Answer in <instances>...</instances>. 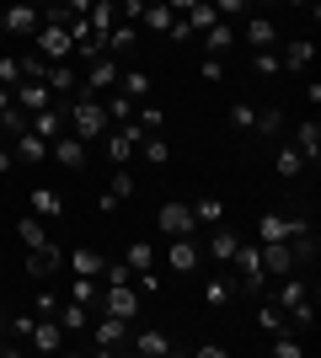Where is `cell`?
Segmentation results:
<instances>
[{"label":"cell","mask_w":321,"mask_h":358,"mask_svg":"<svg viewBox=\"0 0 321 358\" xmlns=\"http://www.w3.org/2000/svg\"><path fill=\"white\" fill-rule=\"evenodd\" d=\"M134 38H139V22H113V32H107V54L134 48Z\"/></svg>","instance_id":"d6a6232c"},{"label":"cell","mask_w":321,"mask_h":358,"mask_svg":"<svg viewBox=\"0 0 321 358\" xmlns=\"http://www.w3.org/2000/svg\"><path fill=\"white\" fill-rule=\"evenodd\" d=\"M187 209H193V220H199L204 230H209V224H225V203H220V198H199V203H187Z\"/></svg>","instance_id":"836d02e7"},{"label":"cell","mask_w":321,"mask_h":358,"mask_svg":"<svg viewBox=\"0 0 321 358\" xmlns=\"http://www.w3.org/2000/svg\"><path fill=\"white\" fill-rule=\"evenodd\" d=\"M11 102L22 107V113H38V107L59 102V96H54V91H48L43 80H16V86H11Z\"/></svg>","instance_id":"e0dca14e"},{"label":"cell","mask_w":321,"mask_h":358,"mask_svg":"<svg viewBox=\"0 0 321 358\" xmlns=\"http://www.w3.org/2000/svg\"><path fill=\"white\" fill-rule=\"evenodd\" d=\"M252 70L273 80V75H284V64H278V54H273V48H257V54H252Z\"/></svg>","instance_id":"f6af8a7d"},{"label":"cell","mask_w":321,"mask_h":358,"mask_svg":"<svg viewBox=\"0 0 321 358\" xmlns=\"http://www.w3.org/2000/svg\"><path fill=\"white\" fill-rule=\"evenodd\" d=\"M0 54H6V27H0Z\"/></svg>","instance_id":"94428289"},{"label":"cell","mask_w":321,"mask_h":358,"mask_svg":"<svg viewBox=\"0 0 321 358\" xmlns=\"http://www.w3.org/2000/svg\"><path fill=\"white\" fill-rule=\"evenodd\" d=\"M311 59H316V43H311V38H294V43H284V54H278V64L290 75H306Z\"/></svg>","instance_id":"ffe728a7"},{"label":"cell","mask_w":321,"mask_h":358,"mask_svg":"<svg viewBox=\"0 0 321 358\" xmlns=\"http://www.w3.org/2000/svg\"><path fill=\"white\" fill-rule=\"evenodd\" d=\"M54 321H59L64 331H80L86 321H92V305H80V299H59V310H54Z\"/></svg>","instance_id":"4316f807"},{"label":"cell","mask_w":321,"mask_h":358,"mask_svg":"<svg viewBox=\"0 0 321 358\" xmlns=\"http://www.w3.org/2000/svg\"><path fill=\"white\" fill-rule=\"evenodd\" d=\"M27 123H32V113H22V107L11 102V107H6V113H0V134H11V139H16V134H22V129H27Z\"/></svg>","instance_id":"74e56055"},{"label":"cell","mask_w":321,"mask_h":358,"mask_svg":"<svg viewBox=\"0 0 321 358\" xmlns=\"http://www.w3.org/2000/svg\"><path fill=\"white\" fill-rule=\"evenodd\" d=\"M64 118H70V134L76 139H86V145H97V139L113 129V118H107V107H102V96H80L76 91V102L64 107Z\"/></svg>","instance_id":"6da1fadb"},{"label":"cell","mask_w":321,"mask_h":358,"mask_svg":"<svg viewBox=\"0 0 321 358\" xmlns=\"http://www.w3.org/2000/svg\"><path fill=\"white\" fill-rule=\"evenodd\" d=\"M59 268H64V252L54 246V241H43V246H32V252H27V273L38 278V284L59 278Z\"/></svg>","instance_id":"30bf717a"},{"label":"cell","mask_w":321,"mask_h":358,"mask_svg":"<svg viewBox=\"0 0 321 358\" xmlns=\"http://www.w3.org/2000/svg\"><path fill=\"white\" fill-rule=\"evenodd\" d=\"M155 230H161V236H193V230H199V220H193V209H187V203H161V214H155Z\"/></svg>","instance_id":"9c48e42d"},{"label":"cell","mask_w":321,"mask_h":358,"mask_svg":"<svg viewBox=\"0 0 321 358\" xmlns=\"http://www.w3.org/2000/svg\"><path fill=\"white\" fill-rule=\"evenodd\" d=\"M199 43H204V54H209V59H225L230 48H236V22H225V16H220L209 32H199Z\"/></svg>","instance_id":"9a60e30c"},{"label":"cell","mask_w":321,"mask_h":358,"mask_svg":"<svg viewBox=\"0 0 321 358\" xmlns=\"http://www.w3.org/2000/svg\"><path fill=\"white\" fill-rule=\"evenodd\" d=\"M70 48H76V43H70V32L54 27V22H43V27L32 32V54L48 59V64H64V59H70Z\"/></svg>","instance_id":"3957f363"},{"label":"cell","mask_w":321,"mask_h":358,"mask_svg":"<svg viewBox=\"0 0 321 358\" xmlns=\"http://www.w3.org/2000/svg\"><path fill=\"white\" fill-rule=\"evenodd\" d=\"M257 257H262V273H268V278L300 273V262H294V252H290V241H257Z\"/></svg>","instance_id":"52a82bcc"},{"label":"cell","mask_w":321,"mask_h":358,"mask_svg":"<svg viewBox=\"0 0 321 358\" xmlns=\"http://www.w3.org/2000/svg\"><path fill=\"white\" fill-rule=\"evenodd\" d=\"M27 348H32V353H59V348H64V327L54 321V315H38V321H32Z\"/></svg>","instance_id":"7c38bea8"},{"label":"cell","mask_w":321,"mask_h":358,"mask_svg":"<svg viewBox=\"0 0 321 358\" xmlns=\"http://www.w3.org/2000/svg\"><path fill=\"white\" fill-rule=\"evenodd\" d=\"M64 299H80V305H92V299H97V278H76V273H70V289H64Z\"/></svg>","instance_id":"bcb514c9"},{"label":"cell","mask_w":321,"mask_h":358,"mask_svg":"<svg viewBox=\"0 0 321 358\" xmlns=\"http://www.w3.org/2000/svg\"><path fill=\"white\" fill-rule=\"evenodd\" d=\"M257 134H278L284 129V107H257V123H252Z\"/></svg>","instance_id":"60d3db41"},{"label":"cell","mask_w":321,"mask_h":358,"mask_svg":"<svg viewBox=\"0 0 321 358\" xmlns=\"http://www.w3.org/2000/svg\"><path fill=\"white\" fill-rule=\"evenodd\" d=\"M294 230H306V220H284V214H262L257 220V241H290Z\"/></svg>","instance_id":"7402d4cb"},{"label":"cell","mask_w":321,"mask_h":358,"mask_svg":"<svg viewBox=\"0 0 321 358\" xmlns=\"http://www.w3.org/2000/svg\"><path fill=\"white\" fill-rule=\"evenodd\" d=\"M166 6H171V11H177V16H183L187 6H199V0H166Z\"/></svg>","instance_id":"6f0895ef"},{"label":"cell","mask_w":321,"mask_h":358,"mask_svg":"<svg viewBox=\"0 0 321 358\" xmlns=\"http://www.w3.org/2000/svg\"><path fill=\"white\" fill-rule=\"evenodd\" d=\"M199 70H204V80H225V59H209V54H204Z\"/></svg>","instance_id":"db71d44e"},{"label":"cell","mask_w":321,"mask_h":358,"mask_svg":"<svg viewBox=\"0 0 321 358\" xmlns=\"http://www.w3.org/2000/svg\"><path fill=\"white\" fill-rule=\"evenodd\" d=\"M0 27H6V38H32L43 27V11L27 0H11V6H0Z\"/></svg>","instance_id":"7a4b0ae2"},{"label":"cell","mask_w":321,"mask_h":358,"mask_svg":"<svg viewBox=\"0 0 321 358\" xmlns=\"http://www.w3.org/2000/svg\"><path fill=\"white\" fill-rule=\"evenodd\" d=\"M22 80V59L16 54H0V86H16Z\"/></svg>","instance_id":"c3c4849f"},{"label":"cell","mask_w":321,"mask_h":358,"mask_svg":"<svg viewBox=\"0 0 321 358\" xmlns=\"http://www.w3.org/2000/svg\"><path fill=\"white\" fill-rule=\"evenodd\" d=\"M27 203H32V214H38V220H59V214H64V198L54 193L48 182H38V187H32Z\"/></svg>","instance_id":"603a6c76"},{"label":"cell","mask_w":321,"mask_h":358,"mask_svg":"<svg viewBox=\"0 0 321 358\" xmlns=\"http://www.w3.org/2000/svg\"><path fill=\"white\" fill-rule=\"evenodd\" d=\"M166 268L177 273V278L199 273V268H204V246H199L193 236H171V246H166Z\"/></svg>","instance_id":"277c9868"},{"label":"cell","mask_w":321,"mask_h":358,"mask_svg":"<svg viewBox=\"0 0 321 358\" xmlns=\"http://www.w3.org/2000/svg\"><path fill=\"white\" fill-rule=\"evenodd\" d=\"M64 268L76 273V278H102V268H107V262L92 252V246H80V252H70V257H64Z\"/></svg>","instance_id":"d4e9b609"},{"label":"cell","mask_w":321,"mask_h":358,"mask_svg":"<svg viewBox=\"0 0 321 358\" xmlns=\"http://www.w3.org/2000/svg\"><path fill=\"white\" fill-rule=\"evenodd\" d=\"M102 310L134 327V315H139V294H134V284H107V289H102Z\"/></svg>","instance_id":"ba28073f"},{"label":"cell","mask_w":321,"mask_h":358,"mask_svg":"<svg viewBox=\"0 0 321 358\" xmlns=\"http://www.w3.org/2000/svg\"><path fill=\"white\" fill-rule=\"evenodd\" d=\"M257 327L268 331V337H273V331H284V327H290V315H284V310H278V305H273V299H268V305H262V310H257Z\"/></svg>","instance_id":"f35d334b"},{"label":"cell","mask_w":321,"mask_h":358,"mask_svg":"<svg viewBox=\"0 0 321 358\" xmlns=\"http://www.w3.org/2000/svg\"><path fill=\"white\" fill-rule=\"evenodd\" d=\"M139 150H145V161H150V166H166V161H171L166 134H145V139H139Z\"/></svg>","instance_id":"d590c367"},{"label":"cell","mask_w":321,"mask_h":358,"mask_svg":"<svg viewBox=\"0 0 321 358\" xmlns=\"http://www.w3.org/2000/svg\"><path fill=\"white\" fill-rule=\"evenodd\" d=\"M134 353H145V358H171V353H177V343H171L161 327H139V331H134Z\"/></svg>","instance_id":"d6986e66"},{"label":"cell","mask_w":321,"mask_h":358,"mask_svg":"<svg viewBox=\"0 0 321 358\" xmlns=\"http://www.w3.org/2000/svg\"><path fill=\"white\" fill-rule=\"evenodd\" d=\"M284 315H290L294 331H311V327H316V305H311V299H300V305H294V310H284Z\"/></svg>","instance_id":"ee69618b"},{"label":"cell","mask_w":321,"mask_h":358,"mask_svg":"<svg viewBox=\"0 0 321 358\" xmlns=\"http://www.w3.org/2000/svg\"><path fill=\"white\" fill-rule=\"evenodd\" d=\"M102 107H107V118H113V123L134 118V96H123V91H113V102H102Z\"/></svg>","instance_id":"7bdbcfd3"},{"label":"cell","mask_w":321,"mask_h":358,"mask_svg":"<svg viewBox=\"0 0 321 358\" xmlns=\"http://www.w3.org/2000/svg\"><path fill=\"white\" fill-rule=\"evenodd\" d=\"M97 348L102 353H123L129 348V321H118V315H97Z\"/></svg>","instance_id":"4fadbf2b"},{"label":"cell","mask_w":321,"mask_h":358,"mask_svg":"<svg viewBox=\"0 0 321 358\" xmlns=\"http://www.w3.org/2000/svg\"><path fill=\"white\" fill-rule=\"evenodd\" d=\"M48 155H54V161H59L64 171H80V166L92 161V145H86V139H76L70 129H64L59 139H48Z\"/></svg>","instance_id":"8992f818"},{"label":"cell","mask_w":321,"mask_h":358,"mask_svg":"<svg viewBox=\"0 0 321 358\" xmlns=\"http://www.w3.org/2000/svg\"><path fill=\"white\" fill-rule=\"evenodd\" d=\"M32 321H38V315H11L6 327H11V337H32Z\"/></svg>","instance_id":"f5cc1de1"},{"label":"cell","mask_w":321,"mask_h":358,"mask_svg":"<svg viewBox=\"0 0 321 358\" xmlns=\"http://www.w3.org/2000/svg\"><path fill=\"white\" fill-rule=\"evenodd\" d=\"M236 38H246L252 48H273V43H278V27H273V22H268L262 11H246V16H241V32H236Z\"/></svg>","instance_id":"5bb4252c"},{"label":"cell","mask_w":321,"mask_h":358,"mask_svg":"<svg viewBox=\"0 0 321 358\" xmlns=\"http://www.w3.org/2000/svg\"><path fill=\"white\" fill-rule=\"evenodd\" d=\"M300 155H306V166L316 171V161H321V123L316 118H306V123H294V139H290Z\"/></svg>","instance_id":"ac0fdd59"},{"label":"cell","mask_w":321,"mask_h":358,"mask_svg":"<svg viewBox=\"0 0 321 358\" xmlns=\"http://www.w3.org/2000/svg\"><path fill=\"white\" fill-rule=\"evenodd\" d=\"M0 337H6V310H0Z\"/></svg>","instance_id":"91938a15"},{"label":"cell","mask_w":321,"mask_h":358,"mask_svg":"<svg viewBox=\"0 0 321 358\" xmlns=\"http://www.w3.org/2000/svg\"><path fill=\"white\" fill-rule=\"evenodd\" d=\"M6 107H11V91H6V86H0V113H6Z\"/></svg>","instance_id":"680465c9"},{"label":"cell","mask_w":321,"mask_h":358,"mask_svg":"<svg viewBox=\"0 0 321 358\" xmlns=\"http://www.w3.org/2000/svg\"><path fill=\"white\" fill-rule=\"evenodd\" d=\"M107 193L118 198V203H123V198H134V171H123V166H113V182H107Z\"/></svg>","instance_id":"b9f144b4"},{"label":"cell","mask_w":321,"mask_h":358,"mask_svg":"<svg viewBox=\"0 0 321 358\" xmlns=\"http://www.w3.org/2000/svg\"><path fill=\"white\" fill-rule=\"evenodd\" d=\"M230 299H236V284H230L225 273H214L209 284H204V305H214V310H220V305H230Z\"/></svg>","instance_id":"4dcf8cb0"},{"label":"cell","mask_w":321,"mask_h":358,"mask_svg":"<svg viewBox=\"0 0 321 358\" xmlns=\"http://www.w3.org/2000/svg\"><path fill=\"white\" fill-rule=\"evenodd\" d=\"M252 123H257V107H252V102H230V129L252 134Z\"/></svg>","instance_id":"ab89813d"},{"label":"cell","mask_w":321,"mask_h":358,"mask_svg":"<svg viewBox=\"0 0 321 358\" xmlns=\"http://www.w3.org/2000/svg\"><path fill=\"white\" fill-rule=\"evenodd\" d=\"M11 155H16L22 166H43V161H48V139H38L32 129H22V134H16V150H11Z\"/></svg>","instance_id":"44dd1931"},{"label":"cell","mask_w":321,"mask_h":358,"mask_svg":"<svg viewBox=\"0 0 321 358\" xmlns=\"http://www.w3.org/2000/svg\"><path fill=\"white\" fill-rule=\"evenodd\" d=\"M268 353H273V358H306V343H300V331H294V327H284V331H273Z\"/></svg>","instance_id":"f1b7e54d"},{"label":"cell","mask_w":321,"mask_h":358,"mask_svg":"<svg viewBox=\"0 0 321 358\" xmlns=\"http://www.w3.org/2000/svg\"><path fill=\"white\" fill-rule=\"evenodd\" d=\"M273 171H278V177H300V171H306V155H300L294 145H284L273 155Z\"/></svg>","instance_id":"e575fe53"},{"label":"cell","mask_w":321,"mask_h":358,"mask_svg":"<svg viewBox=\"0 0 321 358\" xmlns=\"http://www.w3.org/2000/svg\"><path fill=\"white\" fill-rule=\"evenodd\" d=\"M27 129H32L38 139H59L64 129H70V118H64V107H59V102H48V107H38V113H32Z\"/></svg>","instance_id":"2e32d148"},{"label":"cell","mask_w":321,"mask_h":358,"mask_svg":"<svg viewBox=\"0 0 321 358\" xmlns=\"http://www.w3.org/2000/svg\"><path fill=\"white\" fill-rule=\"evenodd\" d=\"M59 310V289H38L32 294V315H54Z\"/></svg>","instance_id":"7dc6e473"},{"label":"cell","mask_w":321,"mask_h":358,"mask_svg":"<svg viewBox=\"0 0 321 358\" xmlns=\"http://www.w3.org/2000/svg\"><path fill=\"white\" fill-rule=\"evenodd\" d=\"M236 246H241V236H236L230 224H209V241H204V257H209V262L230 268V257H236Z\"/></svg>","instance_id":"8fae6325"},{"label":"cell","mask_w":321,"mask_h":358,"mask_svg":"<svg viewBox=\"0 0 321 358\" xmlns=\"http://www.w3.org/2000/svg\"><path fill=\"white\" fill-rule=\"evenodd\" d=\"M123 262H129V268H134V273L155 268V246H150V241H134V246H129V252H123Z\"/></svg>","instance_id":"8d00e7d4"},{"label":"cell","mask_w":321,"mask_h":358,"mask_svg":"<svg viewBox=\"0 0 321 358\" xmlns=\"http://www.w3.org/2000/svg\"><path fill=\"white\" fill-rule=\"evenodd\" d=\"M16 241H22V246H43L48 241V220H38V214H22V220H16Z\"/></svg>","instance_id":"83f0119b"},{"label":"cell","mask_w":321,"mask_h":358,"mask_svg":"<svg viewBox=\"0 0 321 358\" xmlns=\"http://www.w3.org/2000/svg\"><path fill=\"white\" fill-rule=\"evenodd\" d=\"M118 59H113V54H102V59H92L86 64V75H80V96H102V91H113L118 86Z\"/></svg>","instance_id":"5b68a950"},{"label":"cell","mask_w":321,"mask_h":358,"mask_svg":"<svg viewBox=\"0 0 321 358\" xmlns=\"http://www.w3.org/2000/svg\"><path fill=\"white\" fill-rule=\"evenodd\" d=\"M64 6H70V16H86V11H92V0H64Z\"/></svg>","instance_id":"11a10c76"},{"label":"cell","mask_w":321,"mask_h":358,"mask_svg":"<svg viewBox=\"0 0 321 358\" xmlns=\"http://www.w3.org/2000/svg\"><path fill=\"white\" fill-rule=\"evenodd\" d=\"M294 6H306V0H294Z\"/></svg>","instance_id":"be15d7a7"},{"label":"cell","mask_w":321,"mask_h":358,"mask_svg":"<svg viewBox=\"0 0 321 358\" xmlns=\"http://www.w3.org/2000/svg\"><path fill=\"white\" fill-rule=\"evenodd\" d=\"M214 11L225 16V22H236V16H246V11H252V0H214Z\"/></svg>","instance_id":"f907efd6"},{"label":"cell","mask_w":321,"mask_h":358,"mask_svg":"<svg viewBox=\"0 0 321 358\" xmlns=\"http://www.w3.org/2000/svg\"><path fill=\"white\" fill-rule=\"evenodd\" d=\"M86 22H92V32H113V22H118V0H92Z\"/></svg>","instance_id":"1f68e13d"},{"label":"cell","mask_w":321,"mask_h":358,"mask_svg":"<svg viewBox=\"0 0 321 358\" xmlns=\"http://www.w3.org/2000/svg\"><path fill=\"white\" fill-rule=\"evenodd\" d=\"M43 86L54 91V96H64V91H80V70H76V64H48V70H43Z\"/></svg>","instance_id":"cb8c5ba5"},{"label":"cell","mask_w":321,"mask_h":358,"mask_svg":"<svg viewBox=\"0 0 321 358\" xmlns=\"http://www.w3.org/2000/svg\"><path fill=\"white\" fill-rule=\"evenodd\" d=\"M150 86H155V80H150L145 70H123L113 91H123V96H134V102H139V96H150Z\"/></svg>","instance_id":"f546056e"},{"label":"cell","mask_w":321,"mask_h":358,"mask_svg":"<svg viewBox=\"0 0 321 358\" xmlns=\"http://www.w3.org/2000/svg\"><path fill=\"white\" fill-rule=\"evenodd\" d=\"M11 161H16V155H11L6 145H0V171H11Z\"/></svg>","instance_id":"9f6ffc18"},{"label":"cell","mask_w":321,"mask_h":358,"mask_svg":"<svg viewBox=\"0 0 321 358\" xmlns=\"http://www.w3.org/2000/svg\"><path fill=\"white\" fill-rule=\"evenodd\" d=\"M145 16V0H118V22H139Z\"/></svg>","instance_id":"816d5d0a"},{"label":"cell","mask_w":321,"mask_h":358,"mask_svg":"<svg viewBox=\"0 0 321 358\" xmlns=\"http://www.w3.org/2000/svg\"><path fill=\"white\" fill-rule=\"evenodd\" d=\"M171 22H177V11H171L166 0H145V16H139V27H150V32H171Z\"/></svg>","instance_id":"484cf974"},{"label":"cell","mask_w":321,"mask_h":358,"mask_svg":"<svg viewBox=\"0 0 321 358\" xmlns=\"http://www.w3.org/2000/svg\"><path fill=\"white\" fill-rule=\"evenodd\" d=\"M139 129H145V134H155V129H161V123H166V113H161V107H139Z\"/></svg>","instance_id":"681fc988"},{"label":"cell","mask_w":321,"mask_h":358,"mask_svg":"<svg viewBox=\"0 0 321 358\" xmlns=\"http://www.w3.org/2000/svg\"><path fill=\"white\" fill-rule=\"evenodd\" d=\"M27 6H38V11H43V6H48V0H27Z\"/></svg>","instance_id":"6125c7cd"}]
</instances>
